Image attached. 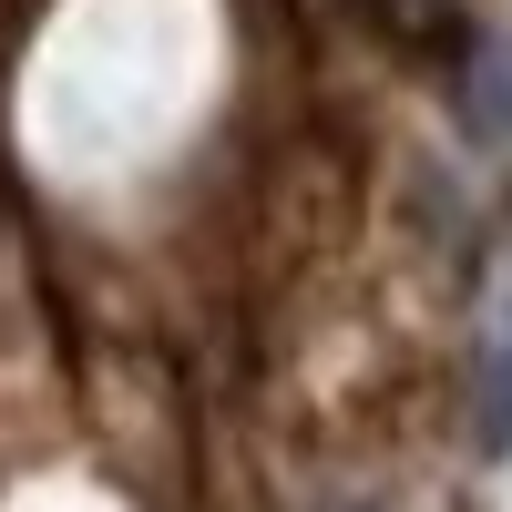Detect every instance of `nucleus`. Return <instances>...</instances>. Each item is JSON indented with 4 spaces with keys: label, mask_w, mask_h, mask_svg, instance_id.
<instances>
[{
    "label": "nucleus",
    "mask_w": 512,
    "mask_h": 512,
    "mask_svg": "<svg viewBox=\"0 0 512 512\" xmlns=\"http://www.w3.org/2000/svg\"><path fill=\"white\" fill-rule=\"evenodd\" d=\"M472 441L482 461H512V328H492L472 359Z\"/></svg>",
    "instance_id": "f257e3e1"
},
{
    "label": "nucleus",
    "mask_w": 512,
    "mask_h": 512,
    "mask_svg": "<svg viewBox=\"0 0 512 512\" xmlns=\"http://www.w3.org/2000/svg\"><path fill=\"white\" fill-rule=\"evenodd\" d=\"M472 134L482 144H512V41L502 31L472 52Z\"/></svg>",
    "instance_id": "f03ea898"
},
{
    "label": "nucleus",
    "mask_w": 512,
    "mask_h": 512,
    "mask_svg": "<svg viewBox=\"0 0 512 512\" xmlns=\"http://www.w3.org/2000/svg\"><path fill=\"white\" fill-rule=\"evenodd\" d=\"M318 512H379V502H318Z\"/></svg>",
    "instance_id": "7ed1b4c3"
}]
</instances>
